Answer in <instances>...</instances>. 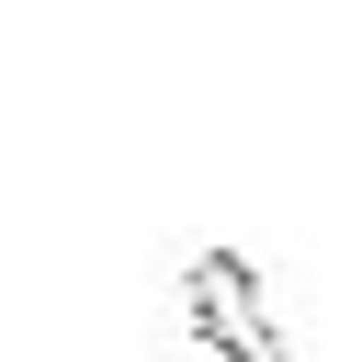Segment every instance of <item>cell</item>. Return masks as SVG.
<instances>
[{
    "mask_svg": "<svg viewBox=\"0 0 362 362\" xmlns=\"http://www.w3.org/2000/svg\"><path fill=\"white\" fill-rule=\"evenodd\" d=\"M181 328H192L204 351H226V362H283V328H272L260 272H249L238 249H192V272H181Z\"/></svg>",
    "mask_w": 362,
    "mask_h": 362,
    "instance_id": "obj_1",
    "label": "cell"
}]
</instances>
